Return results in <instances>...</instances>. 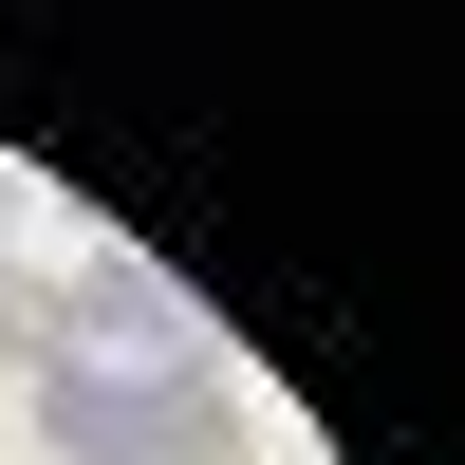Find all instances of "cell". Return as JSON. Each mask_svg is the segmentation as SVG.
Instances as JSON below:
<instances>
[{"mask_svg":"<svg viewBox=\"0 0 465 465\" xmlns=\"http://www.w3.org/2000/svg\"><path fill=\"white\" fill-rule=\"evenodd\" d=\"M56 298H74V354H112V372H186V354H223V335H205V298H186L168 261H131V242L56 261Z\"/></svg>","mask_w":465,"mask_h":465,"instance_id":"obj_2","label":"cell"},{"mask_svg":"<svg viewBox=\"0 0 465 465\" xmlns=\"http://www.w3.org/2000/svg\"><path fill=\"white\" fill-rule=\"evenodd\" d=\"M37 465H242V372L223 354H186V372H112V354H74V372H37Z\"/></svg>","mask_w":465,"mask_h":465,"instance_id":"obj_1","label":"cell"},{"mask_svg":"<svg viewBox=\"0 0 465 465\" xmlns=\"http://www.w3.org/2000/svg\"><path fill=\"white\" fill-rule=\"evenodd\" d=\"M19 205H37V186H19V149H0V261H19Z\"/></svg>","mask_w":465,"mask_h":465,"instance_id":"obj_4","label":"cell"},{"mask_svg":"<svg viewBox=\"0 0 465 465\" xmlns=\"http://www.w3.org/2000/svg\"><path fill=\"white\" fill-rule=\"evenodd\" d=\"M0 372H74V298H56V261H0Z\"/></svg>","mask_w":465,"mask_h":465,"instance_id":"obj_3","label":"cell"}]
</instances>
